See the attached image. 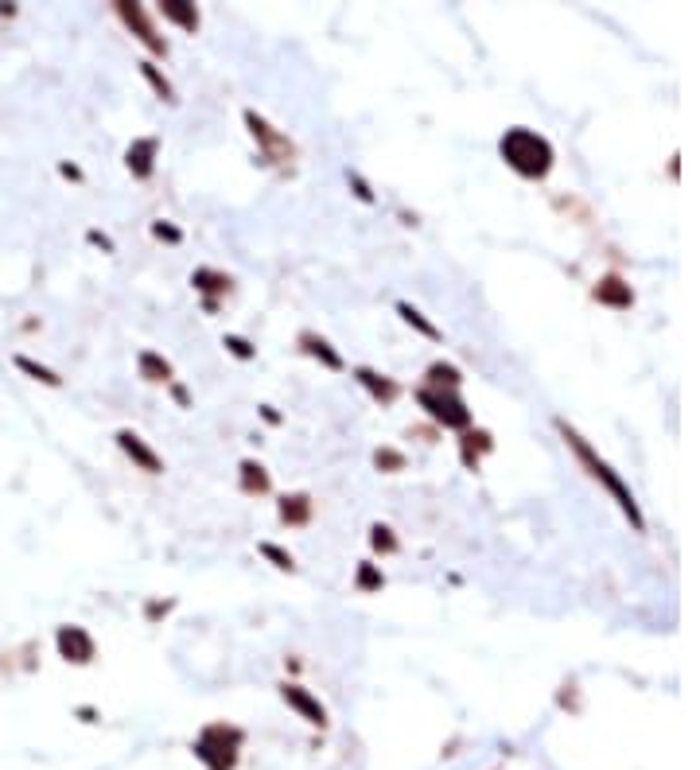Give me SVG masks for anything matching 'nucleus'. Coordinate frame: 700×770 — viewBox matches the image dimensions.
I'll return each mask as SVG.
<instances>
[{"instance_id": "19", "label": "nucleus", "mask_w": 700, "mask_h": 770, "mask_svg": "<svg viewBox=\"0 0 700 770\" xmlns=\"http://www.w3.org/2000/svg\"><path fill=\"white\" fill-rule=\"evenodd\" d=\"M16 362H20V370H28V374H32V378H39V382H47V385H59V378H55V374H51V370H43V366H35L32 358H16Z\"/></svg>"}, {"instance_id": "27", "label": "nucleus", "mask_w": 700, "mask_h": 770, "mask_svg": "<svg viewBox=\"0 0 700 770\" xmlns=\"http://www.w3.org/2000/svg\"><path fill=\"white\" fill-rule=\"evenodd\" d=\"M401 463H405V459L397 452H378V467H401Z\"/></svg>"}, {"instance_id": "28", "label": "nucleus", "mask_w": 700, "mask_h": 770, "mask_svg": "<svg viewBox=\"0 0 700 770\" xmlns=\"http://www.w3.org/2000/svg\"><path fill=\"white\" fill-rule=\"evenodd\" d=\"M350 183H354V191H358V199H362V203H370V199H374V195H370V187H366L358 175H350Z\"/></svg>"}, {"instance_id": "9", "label": "nucleus", "mask_w": 700, "mask_h": 770, "mask_svg": "<svg viewBox=\"0 0 700 770\" xmlns=\"http://www.w3.org/2000/svg\"><path fill=\"white\" fill-rule=\"evenodd\" d=\"M121 16H125L129 24H137L140 39H144V43H148V47H152L156 55H164V51H168V47H164V39H156V32H152V24L144 20V12H140L137 4H121Z\"/></svg>"}, {"instance_id": "26", "label": "nucleus", "mask_w": 700, "mask_h": 770, "mask_svg": "<svg viewBox=\"0 0 700 770\" xmlns=\"http://www.w3.org/2000/svg\"><path fill=\"white\" fill-rule=\"evenodd\" d=\"M152 234H156V238H168V242H179V230L164 226V222H156V226H152Z\"/></svg>"}, {"instance_id": "14", "label": "nucleus", "mask_w": 700, "mask_h": 770, "mask_svg": "<svg viewBox=\"0 0 700 770\" xmlns=\"http://www.w3.org/2000/svg\"><path fill=\"white\" fill-rule=\"evenodd\" d=\"M397 312L405 315V323H413L420 335H428V339H440V331H436V327H432V323H428V319H424V315H420L413 304H397Z\"/></svg>"}, {"instance_id": "8", "label": "nucleus", "mask_w": 700, "mask_h": 770, "mask_svg": "<svg viewBox=\"0 0 700 770\" xmlns=\"http://www.w3.org/2000/svg\"><path fill=\"white\" fill-rule=\"evenodd\" d=\"M595 300H603V304H615V308H630V304H634L630 288L619 277L599 280V288H595Z\"/></svg>"}, {"instance_id": "7", "label": "nucleus", "mask_w": 700, "mask_h": 770, "mask_svg": "<svg viewBox=\"0 0 700 770\" xmlns=\"http://www.w3.org/2000/svg\"><path fill=\"white\" fill-rule=\"evenodd\" d=\"M284 700H288L296 712H304V716H308V724H323V720H327V716H323V704L308 697L300 685H284Z\"/></svg>"}, {"instance_id": "13", "label": "nucleus", "mask_w": 700, "mask_h": 770, "mask_svg": "<svg viewBox=\"0 0 700 770\" xmlns=\"http://www.w3.org/2000/svg\"><path fill=\"white\" fill-rule=\"evenodd\" d=\"M308 514H312V506H308V498H304V494H296V498H284V502H280V518H284V522H308Z\"/></svg>"}, {"instance_id": "10", "label": "nucleus", "mask_w": 700, "mask_h": 770, "mask_svg": "<svg viewBox=\"0 0 700 770\" xmlns=\"http://www.w3.org/2000/svg\"><path fill=\"white\" fill-rule=\"evenodd\" d=\"M152 156H156V140H137L129 148V172L137 179H148L152 175Z\"/></svg>"}, {"instance_id": "12", "label": "nucleus", "mask_w": 700, "mask_h": 770, "mask_svg": "<svg viewBox=\"0 0 700 770\" xmlns=\"http://www.w3.org/2000/svg\"><path fill=\"white\" fill-rule=\"evenodd\" d=\"M140 370H144V378H148V382H168V378H172V366H168L160 354H152V350H148V354H140Z\"/></svg>"}, {"instance_id": "18", "label": "nucleus", "mask_w": 700, "mask_h": 770, "mask_svg": "<svg viewBox=\"0 0 700 770\" xmlns=\"http://www.w3.org/2000/svg\"><path fill=\"white\" fill-rule=\"evenodd\" d=\"M358 378H362V385H370V389H374L378 397L393 401V393H397V389H393L389 382H378V374H370V370H358Z\"/></svg>"}, {"instance_id": "17", "label": "nucleus", "mask_w": 700, "mask_h": 770, "mask_svg": "<svg viewBox=\"0 0 700 770\" xmlns=\"http://www.w3.org/2000/svg\"><path fill=\"white\" fill-rule=\"evenodd\" d=\"M242 471H245V487H249V490H265V487H269V475H265L257 463H242Z\"/></svg>"}, {"instance_id": "1", "label": "nucleus", "mask_w": 700, "mask_h": 770, "mask_svg": "<svg viewBox=\"0 0 700 770\" xmlns=\"http://www.w3.org/2000/svg\"><path fill=\"white\" fill-rule=\"evenodd\" d=\"M502 160L518 175L541 179V175L553 168V144L545 137H537L533 129H510V133L502 137Z\"/></svg>"}, {"instance_id": "22", "label": "nucleus", "mask_w": 700, "mask_h": 770, "mask_svg": "<svg viewBox=\"0 0 700 770\" xmlns=\"http://www.w3.org/2000/svg\"><path fill=\"white\" fill-rule=\"evenodd\" d=\"M370 541H374V549H385V553H389V549H397V541L389 537V529H385V525H374V537H370Z\"/></svg>"}, {"instance_id": "2", "label": "nucleus", "mask_w": 700, "mask_h": 770, "mask_svg": "<svg viewBox=\"0 0 700 770\" xmlns=\"http://www.w3.org/2000/svg\"><path fill=\"white\" fill-rule=\"evenodd\" d=\"M557 428L564 432L568 448H572V452H576L580 459H584V463H588V471H592L595 479H599L603 487L615 494V502H619V510H623V514L630 518V525H634V529H646L642 514H638V502H634V494H630V490L623 487V479H619V475H615V471H611V467H607V463H603V459H599V455H595L592 448H588V444H584V440H580V436H576V432H572V428L564 424V420H557Z\"/></svg>"}, {"instance_id": "20", "label": "nucleus", "mask_w": 700, "mask_h": 770, "mask_svg": "<svg viewBox=\"0 0 700 770\" xmlns=\"http://www.w3.org/2000/svg\"><path fill=\"white\" fill-rule=\"evenodd\" d=\"M140 70H144V78L156 86V94H160V98H172V86H168V82L156 74V67H152V63H140Z\"/></svg>"}, {"instance_id": "16", "label": "nucleus", "mask_w": 700, "mask_h": 770, "mask_svg": "<svg viewBox=\"0 0 700 770\" xmlns=\"http://www.w3.org/2000/svg\"><path fill=\"white\" fill-rule=\"evenodd\" d=\"M304 343H308V350H312L315 358H323V362H327L331 370H339V366H343V358H339V354H331V350H327V343H323V339H312V335H308Z\"/></svg>"}, {"instance_id": "11", "label": "nucleus", "mask_w": 700, "mask_h": 770, "mask_svg": "<svg viewBox=\"0 0 700 770\" xmlns=\"http://www.w3.org/2000/svg\"><path fill=\"white\" fill-rule=\"evenodd\" d=\"M164 16L175 20V24H183L187 32H195V28H199V12H195L191 4H183V0H164Z\"/></svg>"}, {"instance_id": "4", "label": "nucleus", "mask_w": 700, "mask_h": 770, "mask_svg": "<svg viewBox=\"0 0 700 770\" xmlns=\"http://www.w3.org/2000/svg\"><path fill=\"white\" fill-rule=\"evenodd\" d=\"M420 405L440 420V424H448V428L471 424V413L463 409V401L455 397V389H448V393H440V389H420Z\"/></svg>"}, {"instance_id": "23", "label": "nucleus", "mask_w": 700, "mask_h": 770, "mask_svg": "<svg viewBox=\"0 0 700 770\" xmlns=\"http://www.w3.org/2000/svg\"><path fill=\"white\" fill-rule=\"evenodd\" d=\"M261 553H265L269 560H277V568H292V557H288V553H280L277 545H261Z\"/></svg>"}, {"instance_id": "24", "label": "nucleus", "mask_w": 700, "mask_h": 770, "mask_svg": "<svg viewBox=\"0 0 700 770\" xmlns=\"http://www.w3.org/2000/svg\"><path fill=\"white\" fill-rule=\"evenodd\" d=\"M358 584H362V588H378V584H382V576H378L374 568H362V576H358Z\"/></svg>"}, {"instance_id": "3", "label": "nucleus", "mask_w": 700, "mask_h": 770, "mask_svg": "<svg viewBox=\"0 0 700 770\" xmlns=\"http://www.w3.org/2000/svg\"><path fill=\"white\" fill-rule=\"evenodd\" d=\"M234 747H238V732H226V728H210V732H203V739H199V759L207 763L210 770H230L234 767Z\"/></svg>"}, {"instance_id": "21", "label": "nucleus", "mask_w": 700, "mask_h": 770, "mask_svg": "<svg viewBox=\"0 0 700 770\" xmlns=\"http://www.w3.org/2000/svg\"><path fill=\"white\" fill-rule=\"evenodd\" d=\"M195 284H199V288H226L230 280L218 277V273H207V269H199V273H195Z\"/></svg>"}, {"instance_id": "5", "label": "nucleus", "mask_w": 700, "mask_h": 770, "mask_svg": "<svg viewBox=\"0 0 700 770\" xmlns=\"http://www.w3.org/2000/svg\"><path fill=\"white\" fill-rule=\"evenodd\" d=\"M59 650H63V658L70 662H90L94 658V642H90V634L78 627H63L59 630Z\"/></svg>"}, {"instance_id": "6", "label": "nucleus", "mask_w": 700, "mask_h": 770, "mask_svg": "<svg viewBox=\"0 0 700 770\" xmlns=\"http://www.w3.org/2000/svg\"><path fill=\"white\" fill-rule=\"evenodd\" d=\"M117 440H121V448L133 455V459H137V463L144 467V471H148V475H160V471H164V467H160V459H156V452H152V448H144V440H140L137 432H121Z\"/></svg>"}, {"instance_id": "25", "label": "nucleus", "mask_w": 700, "mask_h": 770, "mask_svg": "<svg viewBox=\"0 0 700 770\" xmlns=\"http://www.w3.org/2000/svg\"><path fill=\"white\" fill-rule=\"evenodd\" d=\"M226 347L234 350V354H238V358H249V354H253V350H249V343H245V339H234V335H230V339H226Z\"/></svg>"}, {"instance_id": "15", "label": "nucleus", "mask_w": 700, "mask_h": 770, "mask_svg": "<svg viewBox=\"0 0 700 770\" xmlns=\"http://www.w3.org/2000/svg\"><path fill=\"white\" fill-rule=\"evenodd\" d=\"M428 378H432V385H448V389H455V385H459V370H455V366H444V362H436V366L428 370Z\"/></svg>"}]
</instances>
